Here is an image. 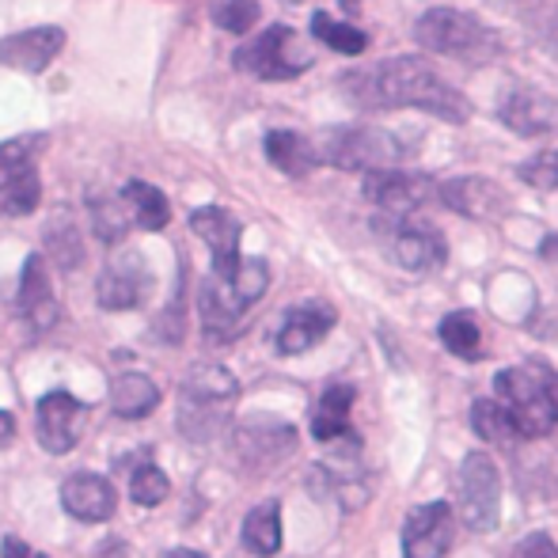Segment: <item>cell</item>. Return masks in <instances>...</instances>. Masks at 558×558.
<instances>
[{"instance_id":"obj_40","label":"cell","mask_w":558,"mask_h":558,"mask_svg":"<svg viewBox=\"0 0 558 558\" xmlns=\"http://www.w3.org/2000/svg\"><path fill=\"white\" fill-rule=\"evenodd\" d=\"M15 441V418L8 411H0V448H8Z\"/></svg>"},{"instance_id":"obj_9","label":"cell","mask_w":558,"mask_h":558,"mask_svg":"<svg viewBox=\"0 0 558 558\" xmlns=\"http://www.w3.org/2000/svg\"><path fill=\"white\" fill-rule=\"evenodd\" d=\"M148 286H153V274L145 266V255L141 251H114L107 258L104 274L96 281V301L104 304L107 312H130L137 304H145Z\"/></svg>"},{"instance_id":"obj_1","label":"cell","mask_w":558,"mask_h":558,"mask_svg":"<svg viewBox=\"0 0 558 558\" xmlns=\"http://www.w3.org/2000/svg\"><path fill=\"white\" fill-rule=\"evenodd\" d=\"M338 92H342L345 104H353L357 111L414 107V111H426L452 125H463L471 118L468 96L456 92L452 84H445L441 76H437V69L429 65L426 58H414V53L353 69V73L338 76Z\"/></svg>"},{"instance_id":"obj_31","label":"cell","mask_w":558,"mask_h":558,"mask_svg":"<svg viewBox=\"0 0 558 558\" xmlns=\"http://www.w3.org/2000/svg\"><path fill=\"white\" fill-rule=\"evenodd\" d=\"M46 251H50V258L61 270H76V266L84 263L81 232H76V225L69 221V217H53V221L46 225Z\"/></svg>"},{"instance_id":"obj_12","label":"cell","mask_w":558,"mask_h":558,"mask_svg":"<svg viewBox=\"0 0 558 558\" xmlns=\"http://www.w3.org/2000/svg\"><path fill=\"white\" fill-rule=\"evenodd\" d=\"M289 452H296V429L289 422L255 414L235 429V456L251 468H270V463L286 460Z\"/></svg>"},{"instance_id":"obj_39","label":"cell","mask_w":558,"mask_h":558,"mask_svg":"<svg viewBox=\"0 0 558 558\" xmlns=\"http://www.w3.org/2000/svg\"><path fill=\"white\" fill-rule=\"evenodd\" d=\"M0 555H4V558H46L43 551H31V547L23 544V539H15V536H8L4 544H0Z\"/></svg>"},{"instance_id":"obj_6","label":"cell","mask_w":558,"mask_h":558,"mask_svg":"<svg viewBox=\"0 0 558 558\" xmlns=\"http://www.w3.org/2000/svg\"><path fill=\"white\" fill-rule=\"evenodd\" d=\"M494 391L506 399L521 437H544L558 426L547 399V368H506L494 376Z\"/></svg>"},{"instance_id":"obj_44","label":"cell","mask_w":558,"mask_h":558,"mask_svg":"<svg viewBox=\"0 0 558 558\" xmlns=\"http://www.w3.org/2000/svg\"><path fill=\"white\" fill-rule=\"evenodd\" d=\"M286 4H301V0H286Z\"/></svg>"},{"instance_id":"obj_13","label":"cell","mask_w":558,"mask_h":558,"mask_svg":"<svg viewBox=\"0 0 558 558\" xmlns=\"http://www.w3.org/2000/svg\"><path fill=\"white\" fill-rule=\"evenodd\" d=\"M191 228L194 235L206 240V247L214 251V278L217 281H228L240 266V235H243V225L235 221L228 209L221 206H202L191 214Z\"/></svg>"},{"instance_id":"obj_32","label":"cell","mask_w":558,"mask_h":558,"mask_svg":"<svg viewBox=\"0 0 558 558\" xmlns=\"http://www.w3.org/2000/svg\"><path fill=\"white\" fill-rule=\"evenodd\" d=\"M38 198H43V183H38L35 163H27V168L15 171V179L4 186V194H0V209H4L8 217H27V214H35Z\"/></svg>"},{"instance_id":"obj_16","label":"cell","mask_w":558,"mask_h":558,"mask_svg":"<svg viewBox=\"0 0 558 558\" xmlns=\"http://www.w3.org/2000/svg\"><path fill=\"white\" fill-rule=\"evenodd\" d=\"M20 316L27 319L35 331H50L61 316L58 293H53L50 281V266L43 255H31L23 263V278H20Z\"/></svg>"},{"instance_id":"obj_28","label":"cell","mask_w":558,"mask_h":558,"mask_svg":"<svg viewBox=\"0 0 558 558\" xmlns=\"http://www.w3.org/2000/svg\"><path fill=\"white\" fill-rule=\"evenodd\" d=\"M437 335H441V342L456 357H463V361L483 357V327H478V319L471 316V312H448L441 319V327H437Z\"/></svg>"},{"instance_id":"obj_27","label":"cell","mask_w":558,"mask_h":558,"mask_svg":"<svg viewBox=\"0 0 558 558\" xmlns=\"http://www.w3.org/2000/svg\"><path fill=\"white\" fill-rule=\"evenodd\" d=\"M471 426H475V434L490 445L513 448L521 441V429H517L513 414H509L501 403H494V399H475V407H471Z\"/></svg>"},{"instance_id":"obj_11","label":"cell","mask_w":558,"mask_h":558,"mask_svg":"<svg viewBox=\"0 0 558 558\" xmlns=\"http://www.w3.org/2000/svg\"><path fill=\"white\" fill-rule=\"evenodd\" d=\"M84 422H88V407L81 403L69 391H50V396L38 399V441H43L46 452L65 456L81 445Z\"/></svg>"},{"instance_id":"obj_35","label":"cell","mask_w":558,"mask_h":558,"mask_svg":"<svg viewBox=\"0 0 558 558\" xmlns=\"http://www.w3.org/2000/svg\"><path fill=\"white\" fill-rule=\"evenodd\" d=\"M171 494V483L168 475H163L156 463H137L130 475V498L137 501V506H160L163 498Z\"/></svg>"},{"instance_id":"obj_38","label":"cell","mask_w":558,"mask_h":558,"mask_svg":"<svg viewBox=\"0 0 558 558\" xmlns=\"http://www.w3.org/2000/svg\"><path fill=\"white\" fill-rule=\"evenodd\" d=\"M513 558H558V547L547 532H536V536L521 539V547L513 551Z\"/></svg>"},{"instance_id":"obj_18","label":"cell","mask_w":558,"mask_h":558,"mask_svg":"<svg viewBox=\"0 0 558 558\" xmlns=\"http://www.w3.org/2000/svg\"><path fill=\"white\" fill-rule=\"evenodd\" d=\"M61 506H65V513L76 517V521L99 524L114 517L118 498H114V486L107 483L104 475L81 471V475H69L65 486H61Z\"/></svg>"},{"instance_id":"obj_10","label":"cell","mask_w":558,"mask_h":558,"mask_svg":"<svg viewBox=\"0 0 558 558\" xmlns=\"http://www.w3.org/2000/svg\"><path fill=\"white\" fill-rule=\"evenodd\" d=\"M388 235H391V255L403 270L411 274H429L437 266H445L448 247L445 235L437 232L422 217H388Z\"/></svg>"},{"instance_id":"obj_17","label":"cell","mask_w":558,"mask_h":558,"mask_svg":"<svg viewBox=\"0 0 558 558\" xmlns=\"http://www.w3.org/2000/svg\"><path fill=\"white\" fill-rule=\"evenodd\" d=\"M501 122L521 137H547V133H558V104L544 92L513 88L501 99Z\"/></svg>"},{"instance_id":"obj_36","label":"cell","mask_w":558,"mask_h":558,"mask_svg":"<svg viewBox=\"0 0 558 558\" xmlns=\"http://www.w3.org/2000/svg\"><path fill=\"white\" fill-rule=\"evenodd\" d=\"M258 15H263L258 0H214V23L228 35H247Z\"/></svg>"},{"instance_id":"obj_25","label":"cell","mask_w":558,"mask_h":558,"mask_svg":"<svg viewBox=\"0 0 558 558\" xmlns=\"http://www.w3.org/2000/svg\"><path fill=\"white\" fill-rule=\"evenodd\" d=\"M118 198L125 202V209H130V221L137 228H145V232H160V228H168L171 221V202L163 191H156L153 183H141V179H130V183L122 186V194Z\"/></svg>"},{"instance_id":"obj_19","label":"cell","mask_w":558,"mask_h":558,"mask_svg":"<svg viewBox=\"0 0 558 558\" xmlns=\"http://www.w3.org/2000/svg\"><path fill=\"white\" fill-rule=\"evenodd\" d=\"M335 319H338V312L331 304H301V308H293L278 327V353L293 357V353L312 350V345L331 335Z\"/></svg>"},{"instance_id":"obj_43","label":"cell","mask_w":558,"mask_h":558,"mask_svg":"<svg viewBox=\"0 0 558 558\" xmlns=\"http://www.w3.org/2000/svg\"><path fill=\"white\" fill-rule=\"evenodd\" d=\"M342 4H345V8H357V4H361V0H342Z\"/></svg>"},{"instance_id":"obj_22","label":"cell","mask_w":558,"mask_h":558,"mask_svg":"<svg viewBox=\"0 0 558 558\" xmlns=\"http://www.w3.org/2000/svg\"><path fill=\"white\" fill-rule=\"evenodd\" d=\"M353 399H357V391H353L350 384H335V388L324 391L316 414H312V437H316V441H324V445L350 441L353 437V429H350Z\"/></svg>"},{"instance_id":"obj_21","label":"cell","mask_w":558,"mask_h":558,"mask_svg":"<svg viewBox=\"0 0 558 558\" xmlns=\"http://www.w3.org/2000/svg\"><path fill=\"white\" fill-rule=\"evenodd\" d=\"M198 312H202V331H206L209 342H228V338L240 331L243 308L228 296V289L217 278L202 281Z\"/></svg>"},{"instance_id":"obj_42","label":"cell","mask_w":558,"mask_h":558,"mask_svg":"<svg viewBox=\"0 0 558 558\" xmlns=\"http://www.w3.org/2000/svg\"><path fill=\"white\" fill-rule=\"evenodd\" d=\"M551 46H555V50H558V23H555V35H551Z\"/></svg>"},{"instance_id":"obj_33","label":"cell","mask_w":558,"mask_h":558,"mask_svg":"<svg viewBox=\"0 0 558 558\" xmlns=\"http://www.w3.org/2000/svg\"><path fill=\"white\" fill-rule=\"evenodd\" d=\"M92 225H96V235L104 243H118L130 228V209H125L122 198H107V194H92Z\"/></svg>"},{"instance_id":"obj_26","label":"cell","mask_w":558,"mask_h":558,"mask_svg":"<svg viewBox=\"0 0 558 558\" xmlns=\"http://www.w3.org/2000/svg\"><path fill=\"white\" fill-rule=\"evenodd\" d=\"M243 547L258 558H270L281 551V506L263 501L243 517Z\"/></svg>"},{"instance_id":"obj_34","label":"cell","mask_w":558,"mask_h":558,"mask_svg":"<svg viewBox=\"0 0 558 558\" xmlns=\"http://www.w3.org/2000/svg\"><path fill=\"white\" fill-rule=\"evenodd\" d=\"M43 141H46L43 133H27V137H12L0 145V194H4V186L15 179V171H23L31 160H35Z\"/></svg>"},{"instance_id":"obj_3","label":"cell","mask_w":558,"mask_h":558,"mask_svg":"<svg viewBox=\"0 0 558 558\" xmlns=\"http://www.w3.org/2000/svg\"><path fill=\"white\" fill-rule=\"evenodd\" d=\"M414 43L429 53H445V58L460 61H494L501 53V38L483 20L460 12V8H429L418 23H414Z\"/></svg>"},{"instance_id":"obj_15","label":"cell","mask_w":558,"mask_h":558,"mask_svg":"<svg viewBox=\"0 0 558 558\" xmlns=\"http://www.w3.org/2000/svg\"><path fill=\"white\" fill-rule=\"evenodd\" d=\"M61 50H65V31L31 27V31H20V35L0 38V65L20 69V73H43Z\"/></svg>"},{"instance_id":"obj_14","label":"cell","mask_w":558,"mask_h":558,"mask_svg":"<svg viewBox=\"0 0 558 558\" xmlns=\"http://www.w3.org/2000/svg\"><path fill=\"white\" fill-rule=\"evenodd\" d=\"M452 544V506L429 501L418 506L403 524V558H445Z\"/></svg>"},{"instance_id":"obj_5","label":"cell","mask_w":558,"mask_h":558,"mask_svg":"<svg viewBox=\"0 0 558 558\" xmlns=\"http://www.w3.org/2000/svg\"><path fill=\"white\" fill-rule=\"evenodd\" d=\"M235 69L258 76V81H293V76L308 73L312 53L304 38L286 23H274L258 38H251L240 53H235Z\"/></svg>"},{"instance_id":"obj_8","label":"cell","mask_w":558,"mask_h":558,"mask_svg":"<svg viewBox=\"0 0 558 558\" xmlns=\"http://www.w3.org/2000/svg\"><path fill=\"white\" fill-rule=\"evenodd\" d=\"M437 186L441 183L434 175L388 168V171H368L365 183H361V194L388 217H414L422 206L437 202Z\"/></svg>"},{"instance_id":"obj_30","label":"cell","mask_w":558,"mask_h":558,"mask_svg":"<svg viewBox=\"0 0 558 558\" xmlns=\"http://www.w3.org/2000/svg\"><path fill=\"white\" fill-rule=\"evenodd\" d=\"M228 289V296H232L235 304H240L243 312L251 308V304L258 301V296L266 293V286H270V270H266L263 258H240V266H235V274L228 281H221Z\"/></svg>"},{"instance_id":"obj_23","label":"cell","mask_w":558,"mask_h":558,"mask_svg":"<svg viewBox=\"0 0 558 558\" xmlns=\"http://www.w3.org/2000/svg\"><path fill=\"white\" fill-rule=\"evenodd\" d=\"M266 160L293 179H304L312 168H319L316 145H312L304 133H293V130H270L266 133Z\"/></svg>"},{"instance_id":"obj_2","label":"cell","mask_w":558,"mask_h":558,"mask_svg":"<svg viewBox=\"0 0 558 558\" xmlns=\"http://www.w3.org/2000/svg\"><path fill=\"white\" fill-rule=\"evenodd\" d=\"M240 399V384L225 365H194L179 388V434L194 445L225 434L232 407Z\"/></svg>"},{"instance_id":"obj_24","label":"cell","mask_w":558,"mask_h":558,"mask_svg":"<svg viewBox=\"0 0 558 558\" xmlns=\"http://www.w3.org/2000/svg\"><path fill=\"white\" fill-rule=\"evenodd\" d=\"M160 403V388L145 373H118L111 380V407L118 418H148Z\"/></svg>"},{"instance_id":"obj_20","label":"cell","mask_w":558,"mask_h":558,"mask_svg":"<svg viewBox=\"0 0 558 558\" xmlns=\"http://www.w3.org/2000/svg\"><path fill=\"white\" fill-rule=\"evenodd\" d=\"M437 202L452 209V214L478 217V221H486V217H494L498 209H506V194H501L494 183L475 179V175L448 179V183H441L437 186Z\"/></svg>"},{"instance_id":"obj_29","label":"cell","mask_w":558,"mask_h":558,"mask_svg":"<svg viewBox=\"0 0 558 558\" xmlns=\"http://www.w3.org/2000/svg\"><path fill=\"white\" fill-rule=\"evenodd\" d=\"M312 35L319 38L324 46H331L335 53H345V58H357V53L368 50V35L353 23H342L327 12H316L312 15Z\"/></svg>"},{"instance_id":"obj_41","label":"cell","mask_w":558,"mask_h":558,"mask_svg":"<svg viewBox=\"0 0 558 558\" xmlns=\"http://www.w3.org/2000/svg\"><path fill=\"white\" fill-rule=\"evenodd\" d=\"M168 558H209V555H202V551H186V547H183V551H171Z\"/></svg>"},{"instance_id":"obj_37","label":"cell","mask_w":558,"mask_h":558,"mask_svg":"<svg viewBox=\"0 0 558 558\" xmlns=\"http://www.w3.org/2000/svg\"><path fill=\"white\" fill-rule=\"evenodd\" d=\"M521 183L536 186V191H558V148H544V153L529 156V160L517 168Z\"/></svg>"},{"instance_id":"obj_7","label":"cell","mask_w":558,"mask_h":558,"mask_svg":"<svg viewBox=\"0 0 558 558\" xmlns=\"http://www.w3.org/2000/svg\"><path fill=\"white\" fill-rule=\"evenodd\" d=\"M501 513V475L486 452H471L460 468V517L471 532H494Z\"/></svg>"},{"instance_id":"obj_4","label":"cell","mask_w":558,"mask_h":558,"mask_svg":"<svg viewBox=\"0 0 558 558\" xmlns=\"http://www.w3.org/2000/svg\"><path fill=\"white\" fill-rule=\"evenodd\" d=\"M312 145H316L319 163H331V168L342 171H365V175L368 171H388L411 156V148L399 145L396 133L376 130V125H335Z\"/></svg>"}]
</instances>
